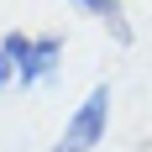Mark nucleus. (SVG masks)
Masks as SVG:
<instances>
[{
    "label": "nucleus",
    "mask_w": 152,
    "mask_h": 152,
    "mask_svg": "<svg viewBox=\"0 0 152 152\" xmlns=\"http://www.w3.org/2000/svg\"><path fill=\"white\" fill-rule=\"evenodd\" d=\"M74 11H89V16H100L121 42H131V26H126V16H121V0H74Z\"/></svg>",
    "instance_id": "4"
},
{
    "label": "nucleus",
    "mask_w": 152,
    "mask_h": 152,
    "mask_svg": "<svg viewBox=\"0 0 152 152\" xmlns=\"http://www.w3.org/2000/svg\"><path fill=\"white\" fill-rule=\"evenodd\" d=\"M105 126H110V84H94L79 100V110L68 115V126H63V137H58L53 152H94L100 137H105Z\"/></svg>",
    "instance_id": "1"
},
{
    "label": "nucleus",
    "mask_w": 152,
    "mask_h": 152,
    "mask_svg": "<svg viewBox=\"0 0 152 152\" xmlns=\"http://www.w3.org/2000/svg\"><path fill=\"white\" fill-rule=\"evenodd\" d=\"M21 53H26V31H5L0 37V89H11L21 79Z\"/></svg>",
    "instance_id": "3"
},
{
    "label": "nucleus",
    "mask_w": 152,
    "mask_h": 152,
    "mask_svg": "<svg viewBox=\"0 0 152 152\" xmlns=\"http://www.w3.org/2000/svg\"><path fill=\"white\" fill-rule=\"evenodd\" d=\"M58 58H63V37L47 31V37H26V53H21V79L16 84H47L58 74Z\"/></svg>",
    "instance_id": "2"
}]
</instances>
